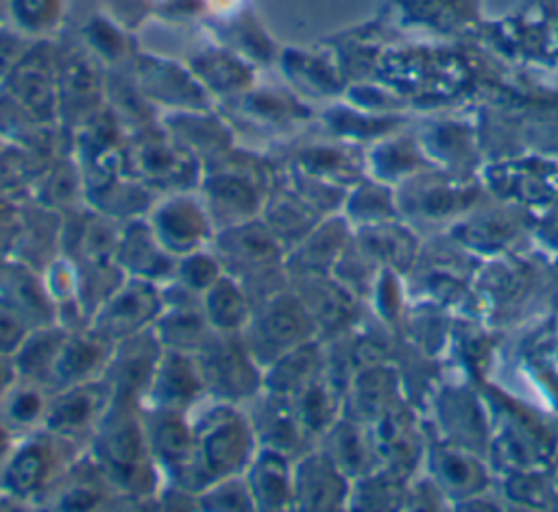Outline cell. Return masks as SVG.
Returning a JSON list of instances; mask_svg holds the SVG:
<instances>
[{"label":"cell","instance_id":"6da1fadb","mask_svg":"<svg viewBox=\"0 0 558 512\" xmlns=\"http://www.w3.org/2000/svg\"><path fill=\"white\" fill-rule=\"evenodd\" d=\"M480 397L488 412V462L495 471L504 475L551 466L558 438L541 414L486 381Z\"/></svg>","mask_w":558,"mask_h":512},{"label":"cell","instance_id":"7a4b0ae2","mask_svg":"<svg viewBox=\"0 0 558 512\" xmlns=\"http://www.w3.org/2000/svg\"><path fill=\"white\" fill-rule=\"evenodd\" d=\"M395 196L401 220L453 224L482 205L488 194L482 181L432 168L395 185Z\"/></svg>","mask_w":558,"mask_h":512},{"label":"cell","instance_id":"3957f363","mask_svg":"<svg viewBox=\"0 0 558 512\" xmlns=\"http://www.w3.org/2000/svg\"><path fill=\"white\" fill-rule=\"evenodd\" d=\"M536 216L510 203L495 200L493 207L482 203L449 224V240L473 257L493 259L512 253L523 237H530Z\"/></svg>","mask_w":558,"mask_h":512},{"label":"cell","instance_id":"277c9868","mask_svg":"<svg viewBox=\"0 0 558 512\" xmlns=\"http://www.w3.org/2000/svg\"><path fill=\"white\" fill-rule=\"evenodd\" d=\"M480 181L493 200L519 205L534 214L558 205V161L545 157H519L484 166Z\"/></svg>","mask_w":558,"mask_h":512},{"label":"cell","instance_id":"5b68a950","mask_svg":"<svg viewBox=\"0 0 558 512\" xmlns=\"http://www.w3.org/2000/svg\"><path fill=\"white\" fill-rule=\"evenodd\" d=\"M423 462L427 477L449 499L451 508L486 495L493 486V466L488 458L442 438L425 444Z\"/></svg>","mask_w":558,"mask_h":512},{"label":"cell","instance_id":"8992f818","mask_svg":"<svg viewBox=\"0 0 558 512\" xmlns=\"http://www.w3.org/2000/svg\"><path fill=\"white\" fill-rule=\"evenodd\" d=\"M536 277V266L517 255V251L486 259V264L473 277V292L477 296L480 314L495 318L521 307L530 298Z\"/></svg>","mask_w":558,"mask_h":512},{"label":"cell","instance_id":"52a82bcc","mask_svg":"<svg viewBox=\"0 0 558 512\" xmlns=\"http://www.w3.org/2000/svg\"><path fill=\"white\" fill-rule=\"evenodd\" d=\"M314 318L301 298L277 294L259 312L253 325L255 349L281 357L283 353L305 344L310 331L314 329Z\"/></svg>","mask_w":558,"mask_h":512},{"label":"cell","instance_id":"ba28073f","mask_svg":"<svg viewBox=\"0 0 558 512\" xmlns=\"http://www.w3.org/2000/svg\"><path fill=\"white\" fill-rule=\"evenodd\" d=\"M440 438L488 458V412L477 394L464 388H445L438 397Z\"/></svg>","mask_w":558,"mask_h":512},{"label":"cell","instance_id":"9c48e42d","mask_svg":"<svg viewBox=\"0 0 558 512\" xmlns=\"http://www.w3.org/2000/svg\"><path fill=\"white\" fill-rule=\"evenodd\" d=\"M292 484V497L305 508H338L351 497V479L327 451L303 458L294 471Z\"/></svg>","mask_w":558,"mask_h":512},{"label":"cell","instance_id":"30bf717a","mask_svg":"<svg viewBox=\"0 0 558 512\" xmlns=\"http://www.w3.org/2000/svg\"><path fill=\"white\" fill-rule=\"evenodd\" d=\"M360 242L364 255L379 261V268H390L399 275L410 272L421 255L418 237L403 224L401 218L362 227Z\"/></svg>","mask_w":558,"mask_h":512},{"label":"cell","instance_id":"8fae6325","mask_svg":"<svg viewBox=\"0 0 558 512\" xmlns=\"http://www.w3.org/2000/svg\"><path fill=\"white\" fill-rule=\"evenodd\" d=\"M399 375L395 368L386 364H371L355 373L351 388H349V401L355 407L351 418L360 423H373L384 412L401 403L399 392Z\"/></svg>","mask_w":558,"mask_h":512},{"label":"cell","instance_id":"7c38bea8","mask_svg":"<svg viewBox=\"0 0 558 512\" xmlns=\"http://www.w3.org/2000/svg\"><path fill=\"white\" fill-rule=\"evenodd\" d=\"M327 436L331 442L327 453L344 471L349 479H360L381 466L366 423L353 418L333 423Z\"/></svg>","mask_w":558,"mask_h":512},{"label":"cell","instance_id":"4fadbf2b","mask_svg":"<svg viewBox=\"0 0 558 512\" xmlns=\"http://www.w3.org/2000/svg\"><path fill=\"white\" fill-rule=\"evenodd\" d=\"M418 142L434 166L436 161H440L438 166H442V170L471 176L469 166L473 168V163L469 161L477 159L471 126L458 124V122H445V124L432 126Z\"/></svg>","mask_w":558,"mask_h":512},{"label":"cell","instance_id":"5bb4252c","mask_svg":"<svg viewBox=\"0 0 558 512\" xmlns=\"http://www.w3.org/2000/svg\"><path fill=\"white\" fill-rule=\"evenodd\" d=\"M368 166L377 181L388 183L392 187L403 183L405 179L416 176L418 172L436 168L425 155L421 142L412 137H395L379 144V148L371 153Z\"/></svg>","mask_w":558,"mask_h":512},{"label":"cell","instance_id":"9a60e30c","mask_svg":"<svg viewBox=\"0 0 558 512\" xmlns=\"http://www.w3.org/2000/svg\"><path fill=\"white\" fill-rule=\"evenodd\" d=\"M218 255L225 264L238 266L240 270L266 266L277 257L275 235L270 229L251 222L233 224L231 231H225L220 235Z\"/></svg>","mask_w":558,"mask_h":512},{"label":"cell","instance_id":"2e32d148","mask_svg":"<svg viewBox=\"0 0 558 512\" xmlns=\"http://www.w3.org/2000/svg\"><path fill=\"white\" fill-rule=\"evenodd\" d=\"M205 233V218L192 200H172L157 214V237L170 251L190 253Z\"/></svg>","mask_w":558,"mask_h":512},{"label":"cell","instance_id":"e0dca14e","mask_svg":"<svg viewBox=\"0 0 558 512\" xmlns=\"http://www.w3.org/2000/svg\"><path fill=\"white\" fill-rule=\"evenodd\" d=\"M157 307V296L153 288L135 283L118 292L102 309L100 331L102 336H120L133 331L146 318L153 316Z\"/></svg>","mask_w":558,"mask_h":512},{"label":"cell","instance_id":"ac0fdd59","mask_svg":"<svg viewBox=\"0 0 558 512\" xmlns=\"http://www.w3.org/2000/svg\"><path fill=\"white\" fill-rule=\"evenodd\" d=\"M246 449H248V436H246L244 423L218 420L205 434L201 444V455L205 464L211 468V473L222 475L227 471H233L244 460Z\"/></svg>","mask_w":558,"mask_h":512},{"label":"cell","instance_id":"d6986e66","mask_svg":"<svg viewBox=\"0 0 558 512\" xmlns=\"http://www.w3.org/2000/svg\"><path fill=\"white\" fill-rule=\"evenodd\" d=\"M399 207L395 187L381 183L377 179L362 181L347 196V220H353L360 227L381 224L390 220H399Z\"/></svg>","mask_w":558,"mask_h":512},{"label":"cell","instance_id":"ffe728a7","mask_svg":"<svg viewBox=\"0 0 558 512\" xmlns=\"http://www.w3.org/2000/svg\"><path fill=\"white\" fill-rule=\"evenodd\" d=\"M251 501L253 497L262 508H281L288 505L292 495L290 473L283 455L277 449L264 451L251 466Z\"/></svg>","mask_w":558,"mask_h":512},{"label":"cell","instance_id":"44dd1931","mask_svg":"<svg viewBox=\"0 0 558 512\" xmlns=\"http://www.w3.org/2000/svg\"><path fill=\"white\" fill-rule=\"evenodd\" d=\"M205 355L203 375L207 381L235 394L251 392L246 388L253 383V366L246 362V353L235 351L231 344H216Z\"/></svg>","mask_w":558,"mask_h":512},{"label":"cell","instance_id":"7402d4cb","mask_svg":"<svg viewBox=\"0 0 558 512\" xmlns=\"http://www.w3.org/2000/svg\"><path fill=\"white\" fill-rule=\"evenodd\" d=\"M504 499H510L514 505L527 508H551L554 505V477L549 466L510 471L501 475Z\"/></svg>","mask_w":558,"mask_h":512},{"label":"cell","instance_id":"603a6c76","mask_svg":"<svg viewBox=\"0 0 558 512\" xmlns=\"http://www.w3.org/2000/svg\"><path fill=\"white\" fill-rule=\"evenodd\" d=\"M333 388L314 377L296 392V407L294 416L303 431H329L333 425V412H336V397L331 392Z\"/></svg>","mask_w":558,"mask_h":512},{"label":"cell","instance_id":"cb8c5ba5","mask_svg":"<svg viewBox=\"0 0 558 512\" xmlns=\"http://www.w3.org/2000/svg\"><path fill=\"white\" fill-rule=\"evenodd\" d=\"M318 368V351L312 342H305L279 357L275 364L268 383L272 386V392L279 394H296L307 381L316 377Z\"/></svg>","mask_w":558,"mask_h":512},{"label":"cell","instance_id":"d4e9b609","mask_svg":"<svg viewBox=\"0 0 558 512\" xmlns=\"http://www.w3.org/2000/svg\"><path fill=\"white\" fill-rule=\"evenodd\" d=\"M314 224L316 218L305 203H299V196H281L279 200H272L268 209V229L277 237H305Z\"/></svg>","mask_w":558,"mask_h":512},{"label":"cell","instance_id":"484cf974","mask_svg":"<svg viewBox=\"0 0 558 512\" xmlns=\"http://www.w3.org/2000/svg\"><path fill=\"white\" fill-rule=\"evenodd\" d=\"M207 318L220 329L240 327L246 318V305L231 281H216L207 294Z\"/></svg>","mask_w":558,"mask_h":512},{"label":"cell","instance_id":"4316f807","mask_svg":"<svg viewBox=\"0 0 558 512\" xmlns=\"http://www.w3.org/2000/svg\"><path fill=\"white\" fill-rule=\"evenodd\" d=\"M207 198L214 205L216 214L231 216V224H238L240 218H246V214L255 209V192L242 181L220 179L207 192Z\"/></svg>","mask_w":558,"mask_h":512},{"label":"cell","instance_id":"83f0119b","mask_svg":"<svg viewBox=\"0 0 558 512\" xmlns=\"http://www.w3.org/2000/svg\"><path fill=\"white\" fill-rule=\"evenodd\" d=\"M98 399L94 401V394L85 388H74L65 392L48 412V423L54 429H72L78 425H85L96 407Z\"/></svg>","mask_w":558,"mask_h":512},{"label":"cell","instance_id":"f1b7e54d","mask_svg":"<svg viewBox=\"0 0 558 512\" xmlns=\"http://www.w3.org/2000/svg\"><path fill=\"white\" fill-rule=\"evenodd\" d=\"M98 362V346L89 340H63L57 359H54V375L57 379H76L85 375Z\"/></svg>","mask_w":558,"mask_h":512},{"label":"cell","instance_id":"f546056e","mask_svg":"<svg viewBox=\"0 0 558 512\" xmlns=\"http://www.w3.org/2000/svg\"><path fill=\"white\" fill-rule=\"evenodd\" d=\"M44 473V458L37 447L22 449L7 468V484L15 492H28L35 488Z\"/></svg>","mask_w":558,"mask_h":512},{"label":"cell","instance_id":"4dcf8cb0","mask_svg":"<svg viewBox=\"0 0 558 512\" xmlns=\"http://www.w3.org/2000/svg\"><path fill=\"white\" fill-rule=\"evenodd\" d=\"M163 340L174 346H196L203 342V318L185 307L174 309L161 322Z\"/></svg>","mask_w":558,"mask_h":512},{"label":"cell","instance_id":"1f68e13d","mask_svg":"<svg viewBox=\"0 0 558 512\" xmlns=\"http://www.w3.org/2000/svg\"><path fill=\"white\" fill-rule=\"evenodd\" d=\"M196 390V377L194 373L183 366V362L179 357H170L166 362V368L159 373L157 379V392L159 397L166 401H183L187 399L192 392Z\"/></svg>","mask_w":558,"mask_h":512},{"label":"cell","instance_id":"d6a6232c","mask_svg":"<svg viewBox=\"0 0 558 512\" xmlns=\"http://www.w3.org/2000/svg\"><path fill=\"white\" fill-rule=\"evenodd\" d=\"M105 449L107 458L118 464H131L137 458L140 449V436L135 425L131 423H116L107 434H105Z\"/></svg>","mask_w":558,"mask_h":512},{"label":"cell","instance_id":"836d02e7","mask_svg":"<svg viewBox=\"0 0 558 512\" xmlns=\"http://www.w3.org/2000/svg\"><path fill=\"white\" fill-rule=\"evenodd\" d=\"M532 242L538 248V253L558 268V205L545 209L536 216L534 229H532Z\"/></svg>","mask_w":558,"mask_h":512},{"label":"cell","instance_id":"e575fe53","mask_svg":"<svg viewBox=\"0 0 558 512\" xmlns=\"http://www.w3.org/2000/svg\"><path fill=\"white\" fill-rule=\"evenodd\" d=\"M187 442H190V440H187V436H185L183 425L177 423V420H166L163 427L157 431L153 444L161 451L163 458L177 460V458L185 455Z\"/></svg>","mask_w":558,"mask_h":512},{"label":"cell","instance_id":"d590c367","mask_svg":"<svg viewBox=\"0 0 558 512\" xmlns=\"http://www.w3.org/2000/svg\"><path fill=\"white\" fill-rule=\"evenodd\" d=\"M9 416L17 423H31L39 412H41V399L37 392L33 390H24L17 392L9 399V407H7Z\"/></svg>","mask_w":558,"mask_h":512},{"label":"cell","instance_id":"8d00e7d4","mask_svg":"<svg viewBox=\"0 0 558 512\" xmlns=\"http://www.w3.org/2000/svg\"><path fill=\"white\" fill-rule=\"evenodd\" d=\"M22 336V325L20 320L9 312L0 309V349H9L13 342H17Z\"/></svg>","mask_w":558,"mask_h":512},{"label":"cell","instance_id":"74e56055","mask_svg":"<svg viewBox=\"0 0 558 512\" xmlns=\"http://www.w3.org/2000/svg\"><path fill=\"white\" fill-rule=\"evenodd\" d=\"M7 373H11V370L0 362V394H2V390H4V386L9 383V377H11V375H7Z\"/></svg>","mask_w":558,"mask_h":512}]
</instances>
